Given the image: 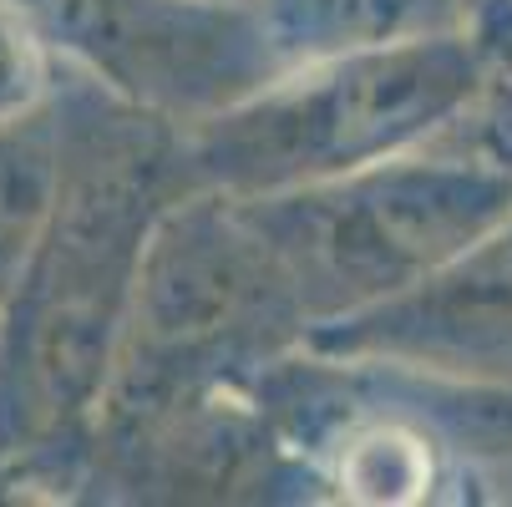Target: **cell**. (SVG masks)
I'll use <instances>...</instances> for the list:
<instances>
[{
	"mask_svg": "<svg viewBox=\"0 0 512 507\" xmlns=\"http://www.w3.org/2000/svg\"><path fill=\"white\" fill-rule=\"evenodd\" d=\"M61 173L0 295V497H71L117 371L137 259L188 193L183 127L61 71Z\"/></svg>",
	"mask_w": 512,
	"mask_h": 507,
	"instance_id": "1",
	"label": "cell"
},
{
	"mask_svg": "<svg viewBox=\"0 0 512 507\" xmlns=\"http://www.w3.org/2000/svg\"><path fill=\"white\" fill-rule=\"evenodd\" d=\"M492 77L497 56L472 26L305 61L183 127V168L234 198L340 178L452 137Z\"/></svg>",
	"mask_w": 512,
	"mask_h": 507,
	"instance_id": "2",
	"label": "cell"
},
{
	"mask_svg": "<svg viewBox=\"0 0 512 507\" xmlns=\"http://www.w3.org/2000/svg\"><path fill=\"white\" fill-rule=\"evenodd\" d=\"M305 335V310L244 203L188 188L158 213L142 244L97 431L203 391L254 386Z\"/></svg>",
	"mask_w": 512,
	"mask_h": 507,
	"instance_id": "3",
	"label": "cell"
},
{
	"mask_svg": "<svg viewBox=\"0 0 512 507\" xmlns=\"http://www.w3.org/2000/svg\"><path fill=\"white\" fill-rule=\"evenodd\" d=\"M239 203L315 330L386 305L467 254L512 213V173L452 132L416 153Z\"/></svg>",
	"mask_w": 512,
	"mask_h": 507,
	"instance_id": "4",
	"label": "cell"
},
{
	"mask_svg": "<svg viewBox=\"0 0 512 507\" xmlns=\"http://www.w3.org/2000/svg\"><path fill=\"white\" fill-rule=\"evenodd\" d=\"M6 11L61 71L173 127L289 71L254 0H6Z\"/></svg>",
	"mask_w": 512,
	"mask_h": 507,
	"instance_id": "5",
	"label": "cell"
},
{
	"mask_svg": "<svg viewBox=\"0 0 512 507\" xmlns=\"http://www.w3.org/2000/svg\"><path fill=\"white\" fill-rule=\"evenodd\" d=\"M310 350L512 391V213L406 295L315 325Z\"/></svg>",
	"mask_w": 512,
	"mask_h": 507,
	"instance_id": "6",
	"label": "cell"
},
{
	"mask_svg": "<svg viewBox=\"0 0 512 507\" xmlns=\"http://www.w3.org/2000/svg\"><path fill=\"white\" fill-rule=\"evenodd\" d=\"M477 0H254L284 66L472 26Z\"/></svg>",
	"mask_w": 512,
	"mask_h": 507,
	"instance_id": "7",
	"label": "cell"
},
{
	"mask_svg": "<svg viewBox=\"0 0 512 507\" xmlns=\"http://www.w3.org/2000/svg\"><path fill=\"white\" fill-rule=\"evenodd\" d=\"M56 82H61V66L0 0V122L41 112L56 97Z\"/></svg>",
	"mask_w": 512,
	"mask_h": 507,
	"instance_id": "8",
	"label": "cell"
},
{
	"mask_svg": "<svg viewBox=\"0 0 512 507\" xmlns=\"http://www.w3.org/2000/svg\"><path fill=\"white\" fill-rule=\"evenodd\" d=\"M492 56H497V77H492V87L482 92V102L472 107V117L457 132L512 173V26L492 41Z\"/></svg>",
	"mask_w": 512,
	"mask_h": 507,
	"instance_id": "9",
	"label": "cell"
}]
</instances>
